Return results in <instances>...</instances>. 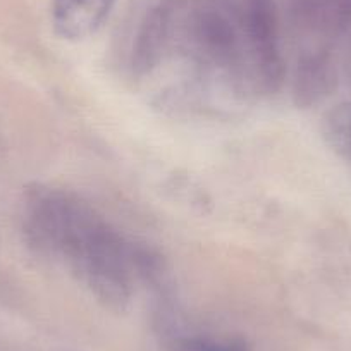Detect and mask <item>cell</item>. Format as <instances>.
<instances>
[{
    "label": "cell",
    "instance_id": "6da1fadb",
    "mask_svg": "<svg viewBox=\"0 0 351 351\" xmlns=\"http://www.w3.org/2000/svg\"><path fill=\"white\" fill-rule=\"evenodd\" d=\"M21 231L35 255L66 265L100 303L112 310L130 305L147 246L124 238L83 197L47 184L28 188Z\"/></svg>",
    "mask_w": 351,
    "mask_h": 351
},
{
    "label": "cell",
    "instance_id": "7a4b0ae2",
    "mask_svg": "<svg viewBox=\"0 0 351 351\" xmlns=\"http://www.w3.org/2000/svg\"><path fill=\"white\" fill-rule=\"evenodd\" d=\"M285 19L296 56L334 52L351 32V0H286Z\"/></svg>",
    "mask_w": 351,
    "mask_h": 351
},
{
    "label": "cell",
    "instance_id": "3957f363",
    "mask_svg": "<svg viewBox=\"0 0 351 351\" xmlns=\"http://www.w3.org/2000/svg\"><path fill=\"white\" fill-rule=\"evenodd\" d=\"M172 56V0H155L141 12L128 43L126 66L134 80L150 76Z\"/></svg>",
    "mask_w": 351,
    "mask_h": 351
},
{
    "label": "cell",
    "instance_id": "277c9868",
    "mask_svg": "<svg viewBox=\"0 0 351 351\" xmlns=\"http://www.w3.org/2000/svg\"><path fill=\"white\" fill-rule=\"evenodd\" d=\"M339 83V66L334 52L298 53L293 69V99L308 109L324 102Z\"/></svg>",
    "mask_w": 351,
    "mask_h": 351
},
{
    "label": "cell",
    "instance_id": "5b68a950",
    "mask_svg": "<svg viewBox=\"0 0 351 351\" xmlns=\"http://www.w3.org/2000/svg\"><path fill=\"white\" fill-rule=\"evenodd\" d=\"M112 8L114 0H53V29L62 40L80 42L99 32Z\"/></svg>",
    "mask_w": 351,
    "mask_h": 351
},
{
    "label": "cell",
    "instance_id": "8992f818",
    "mask_svg": "<svg viewBox=\"0 0 351 351\" xmlns=\"http://www.w3.org/2000/svg\"><path fill=\"white\" fill-rule=\"evenodd\" d=\"M183 351H250L243 341L212 339V337H186L181 341Z\"/></svg>",
    "mask_w": 351,
    "mask_h": 351
},
{
    "label": "cell",
    "instance_id": "52a82bcc",
    "mask_svg": "<svg viewBox=\"0 0 351 351\" xmlns=\"http://www.w3.org/2000/svg\"><path fill=\"white\" fill-rule=\"evenodd\" d=\"M336 121H341V126L336 128V134L343 138L344 145L351 152V110H348V114H341Z\"/></svg>",
    "mask_w": 351,
    "mask_h": 351
},
{
    "label": "cell",
    "instance_id": "ba28073f",
    "mask_svg": "<svg viewBox=\"0 0 351 351\" xmlns=\"http://www.w3.org/2000/svg\"><path fill=\"white\" fill-rule=\"evenodd\" d=\"M344 67H346V74L350 76L351 80V43L348 47V53H346V60H344Z\"/></svg>",
    "mask_w": 351,
    "mask_h": 351
}]
</instances>
